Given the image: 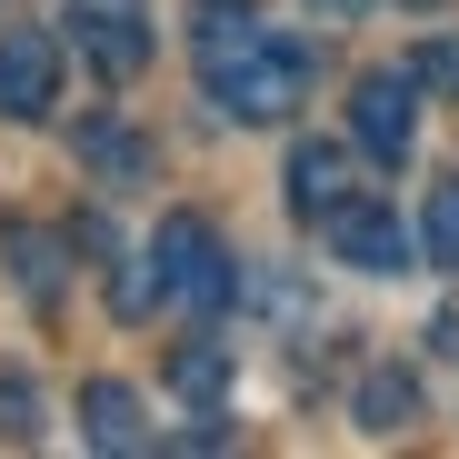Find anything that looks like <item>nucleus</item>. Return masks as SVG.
Instances as JSON below:
<instances>
[{"mask_svg":"<svg viewBox=\"0 0 459 459\" xmlns=\"http://www.w3.org/2000/svg\"><path fill=\"white\" fill-rule=\"evenodd\" d=\"M81 439L110 449V459H140L160 429L140 420V390H130V379H91V390H81Z\"/></svg>","mask_w":459,"mask_h":459,"instance_id":"obj_7","label":"nucleus"},{"mask_svg":"<svg viewBox=\"0 0 459 459\" xmlns=\"http://www.w3.org/2000/svg\"><path fill=\"white\" fill-rule=\"evenodd\" d=\"M40 429V400H30V379L11 369V379H0V439H30Z\"/></svg>","mask_w":459,"mask_h":459,"instance_id":"obj_14","label":"nucleus"},{"mask_svg":"<svg viewBox=\"0 0 459 459\" xmlns=\"http://www.w3.org/2000/svg\"><path fill=\"white\" fill-rule=\"evenodd\" d=\"M150 260H160V299H180L190 320H220V310H230V290H240V270H230L220 230H210L200 210H170V220H160V240H150Z\"/></svg>","mask_w":459,"mask_h":459,"instance_id":"obj_2","label":"nucleus"},{"mask_svg":"<svg viewBox=\"0 0 459 459\" xmlns=\"http://www.w3.org/2000/svg\"><path fill=\"white\" fill-rule=\"evenodd\" d=\"M420 420V379L410 369H369L359 379V429H410Z\"/></svg>","mask_w":459,"mask_h":459,"instance_id":"obj_10","label":"nucleus"},{"mask_svg":"<svg viewBox=\"0 0 459 459\" xmlns=\"http://www.w3.org/2000/svg\"><path fill=\"white\" fill-rule=\"evenodd\" d=\"M420 260L459 270V180H429V200H420Z\"/></svg>","mask_w":459,"mask_h":459,"instance_id":"obj_11","label":"nucleus"},{"mask_svg":"<svg viewBox=\"0 0 459 459\" xmlns=\"http://www.w3.org/2000/svg\"><path fill=\"white\" fill-rule=\"evenodd\" d=\"M170 379H180V400L220 410V379H230V350H220V340H180V350H170Z\"/></svg>","mask_w":459,"mask_h":459,"instance_id":"obj_12","label":"nucleus"},{"mask_svg":"<svg viewBox=\"0 0 459 459\" xmlns=\"http://www.w3.org/2000/svg\"><path fill=\"white\" fill-rule=\"evenodd\" d=\"M350 130L369 160H410V140H420V70H369V81L350 91Z\"/></svg>","mask_w":459,"mask_h":459,"instance_id":"obj_3","label":"nucleus"},{"mask_svg":"<svg viewBox=\"0 0 459 459\" xmlns=\"http://www.w3.org/2000/svg\"><path fill=\"white\" fill-rule=\"evenodd\" d=\"M410 70H420V91H449V100H459V40H420Z\"/></svg>","mask_w":459,"mask_h":459,"instance_id":"obj_15","label":"nucleus"},{"mask_svg":"<svg viewBox=\"0 0 459 459\" xmlns=\"http://www.w3.org/2000/svg\"><path fill=\"white\" fill-rule=\"evenodd\" d=\"M70 150H81V170H100L110 190L150 180V140H140V130H120V120H81V140H70Z\"/></svg>","mask_w":459,"mask_h":459,"instance_id":"obj_9","label":"nucleus"},{"mask_svg":"<svg viewBox=\"0 0 459 459\" xmlns=\"http://www.w3.org/2000/svg\"><path fill=\"white\" fill-rule=\"evenodd\" d=\"M320 230H330V260H350V270H410V230L379 210V200H359V190H350Z\"/></svg>","mask_w":459,"mask_h":459,"instance_id":"obj_5","label":"nucleus"},{"mask_svg":"<svg viewBox=\"0 0 459 459\" xmlns=\"http://www.w3.org/2000/svg\"><path fill=\"white\" fill-rule=\"evenodd\" d=\"M11 270H21V290H30V299H50V290H60V260H50L40 230H11Z\"/></svg>","mask_w":459,"mask_h":459,"instance_id":"obj_13","label":"nucleus"},{"mask_svg":"<svg viewBox=\"0 0 459 459\" xmlns=\"http://www.w3.org/2000/svg\"><path fill=\"white\" fill-rule=\"evenodd\" d=\"M310 11H320V21H359V11H369V0H310Z\"/></svg>","mask_w":459,"mask_h":459,"instance_id":"obj_16","label":"nucleus"},{"mask_svg":"<svg viewBox=\"0 0 459 459\" xmlns=\"http://www.w3.org/2000/svg\"><path fill=\"white\" fill-rule=\"evenodd\" d=\"M190 60H200V91L230 120H290L310 100V50L280 40L250 0H210L200 30H190Z\"/></svg>","mask_w":459,"mask_h":459,"instance_id":"obj_1","label":"nucleus"},{"mask_svg":"<svg viewBox=\"0 0 459 459\" xmlns=\"http://www.w3.org/2000/svg\"><path fill=\"white\" fill-rule=\"evenodd\" d=\"M340 200H350V150L340 140H290V210L330 220Z\"/></svg>","mask_w":459,"mask_h":459,"instance_id":"obj_8","label":"nucleus"},{"mask_svg":"<svg viewBox=\"0 0 459 459\" xmlns=\"http://www.w3.org/2000/svg\"><path fill=\"white\" fill-rule=\"evenodd\" d=\"M70 40H81L110 81H130V70L150 60V21H140V0H70Z\"/></svg>","mask_w":459,"mask_h":459,"instance_id":"obj_6","label":"nucleus"},{"mask_svg":"<svg viewBox=\"0 0 459 459\" xmlns=\"http://www.w3.org/2000/svg\"><path fill=\"white\" fill-rule=\"evenodd\" d=\"M60 100V40L50 30H0V120H40Z\"/></svg>","mask_w":459,"mask_h":459,"instance_id":"obj_4","label":"nucleus"}]
</instances>
